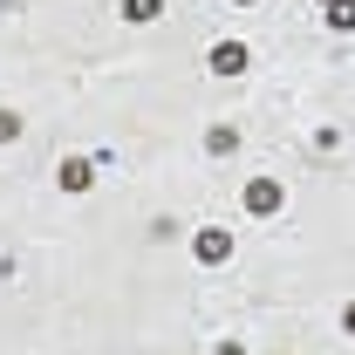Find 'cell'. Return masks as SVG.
<instances>
[{
    "label": "cell",
    "instance_id": "6da1fadb",
    "mask_svg": "<svg viewBox=\"0 0 355 355\" xmlns=\"http://www.w3.org/2000/svg\"><path fill=\"white\" fill-rule=\"evenodd\" d=\"M191 253H198L205 266L232 260V232H225V225H198V239H191Z\"/></svg>",
    "mask_w": 355,
    "mask_h": 355
},
{
    "label": "cell",
    "instance_id": "7a4b0ae2",
    "mask_svg": "<svg viewBox=\"0 0 355 355\" xmlns=\"http://www.w3.org/2000/svg\"><path fill=\"white\" fill-rule=\"evenodd\" d=\"M280 198H287V191H280V184H273V178H253V184H246V212H280Z\"/></svg>",
    "mask_w": 355,
    "mask_h": 355
},
{
    "label": "cell",
    "instance_id": "3957f363",
    "mask_svg": "<svg viewBox=\"0 0 355 355\" xmlns=\"http://www.w3.org/2000/svg\"><path fill=\"white\" fill-rule=\"evenodd\" d=\"M62 191H89V184H96V164H89V157H62Z\"/></svg>",
    "mask_w": 355,
    "mask_h": 355
},
{
    "label": "cell",
    "instance_id": "277c9868",
    "mask_svg": "<svg viewBox=\"0 0 355 355\" xmlns=\"http://www.w3.org/2000/svg\"><path fill=\"white\" fill-rule=\"evenodd\" d=\"M246 69V42H219L212 48V76H239Z\"/></svg>",
    "mask_w": 355,
    "mask_h": 355
},
{
    "label": "cell",
    "instance_id": "5b68a950",
    "mask_svg": "<svg viewBox=\"0 0 355 355\" xmlns=\"http://www.w3.org/2000/svg\"><path fill=\"white\" fill-rule=\"evenodd\" d=\"M157 14H164V0H123V21H137V28L157 21Z\"/></svg>",
    "mask_w": 355,
    "mask_h": 355
},
{
    "label": "cell",
    "instance_id": "8992f818",
    "mask_svg": "<svg viewBox=\"0 0 355 355\" xmlns=\"http://www.w3.org/2000/svg\"><path fill=\"white\" fill-rule=\"evenodd\" d=\"M328 28H342V35H355V0H335V7H328Z\"/></svg>",
    "mask_w": 355,
    "mask_h": 355
},
{
    "label": "cell",
    "instance_id": "52a82bcc",
    "mask_svg": "<svg viewBox=\"0 0 355 355\" xmlns=\"http://www.w3.org/2000/svg\"><path fill=\"white\" fill-rule=\"evenodd\" d=\"M232 144H239V137L225 130V123H219V130H205V150H212V157H225V150H232Z\"/></svg>",
    "mask_w": 355,
    "mask_h": 355
},
{
    "label": "cell",
    "instance_id": "ba28073f",
    "mask_svg": "<svg viewBox=\"0 0 355 355\" xmlns=\"http://www.w3.org/2000/svg\"><path fill=\"white\" fill-rule=\"evenodd\" d=\"M14 137H21V116H14V110H0V144H14Z\"/></svg>",
    "mask_w": 355,
    "mask_h": 355
},
{
    "label": "cell",
    "instance_id": "9c48e42d",
    "mask_svg": "<svg viewBox=\"0 0 355 355\" xmlns=\"http://www.w3.org/2000/svg\"><path fill=\"white\" fill-rule=\"evenodd\" d=\"M342 328H349V335H355V301H349V308H342Z\"/></svg>",
    "mask_w": 355,
    "mask_h": 355
},
{
    "label": "cell",
    "instance_id": "30bf717a",
    "mask_svg": "<svg viewBox=\"0 0 355 355\" xmlns=\"http://www.w3.org/2000/svg\"><path fill=\"white\" fill-rule=\"evenodd\" d=\"M239 7H253V0H239Z\"/></svg>",
    "mask_w": 355,
    "mask_h": 355
},
{
    "label": "cell",
    "instance_id": "8fae6325",
    "mask_svg": "<svg viewBox=\"0 0 355 355\" xmlns=\"http://www.w3.org/2000/svg\"><path fill=\"white\" fill-rule=\"evenodd\" d=\"M328 7H335V0H328Z\"/></svg>",
    "mask_w": 355,
    "mask_h": 355
}]
</instances>
